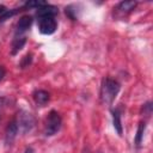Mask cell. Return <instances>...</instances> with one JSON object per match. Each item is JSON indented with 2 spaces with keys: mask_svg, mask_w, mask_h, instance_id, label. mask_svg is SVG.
<instances>
[{
  "mask_svg": "<svg viewBox=\"0 0 153 153\" xmlns=\"http://www.w3.org/2000/svg\"><path fill=\"white\" fill-rule=\"evenodd\" d=\"M31 24H32V17H30V16H23L19 20H18V23H17V27H16V33L18 35H20V33H23V32H25L30 26H31Z\"/></svg>",
  "mask_w": 153,
  "mask_h": 153,
  "instance_id": "7",
  "label": "cell"
},
{
  "mask_svg": "<svg viewBox=\"0 0 153 153\" xmlns=\"http://www.w3.org/2000/svg\"><path fill=\"white\" fill-rule=\"evenodd\" d=\"M16 121H17V124H18V129H20L22 133L30 131L33 128V126H35V118H33V116L30 112L24 111V110L19 111L18 120H16Z\"/></svg>",
  "mask_w": 153,
  "mask_h": 153,
  "instance_id": "3",
  "label": "cell"
},
{
  "mask_svg": "<svg viewBox=\"0 0 153 153\" xmlns=\"http://www.w3.org/2000/svg\"><path fill=\"white\" fill-rule=\"evenodd\" d=\"M31 61H32V55H31V54H27V55H25V56L23 57L22 62H20V67H22V68H25V67H27V66L31 63Z\"/></svg>",
  "mask_w": 153,
  "mask_h": 153,
  "instance_id": "14",
  "label": "cell"
},
{
  "mask_svg": "<svg viewBox=\"0 0 153 153\" xmlns=\"http://www.w3.org/2000/svg\"><path fill=\"white\" fill-rule=\"evenodd\" d=\"M18 124H17V121L13 120L12 122L8 123L7 128H6V131H5V142L7 145H11L14 139L17 137V134H18Z\"/></svg>",
  "mask_w": 153,
  "mask_h": 153,
  "instance_id": "5",
  "label": "cell"
},
{
  "mask_svg": "<svg viewBox=\"0 0 153 153\" xmlns=\"http://www.w3.org/2000/svg\"><path fill=\"white\" fill-rule=\"evenodd\" d=\"M32 97H33V100L36 102V104H38V105H45L50 98L49 93L44 90H36L32 93Z\"/></svg>",
  "mask_w": 153,
  "mask_h": 153,
  "instance_id": "8",
  "label": "cell"
},
{
  "mask_svg": "<svg viewBox=\"0 0 153 153\" xmlns=\"http://www.w3.org/2000/svg\"><path fill=\"white\" fill-rule=\"evenodd\" d=\"M59 10L55 7V6H51V5H43L41 7L37 8V12H36V16L39 18H44V17H54L55 14H57Z\"/></svg>",
  "mask_w": 153,
  "mask_h": 153,
  "instance_id": "6",
  "label": "cell"
},
{
  "mask_svg": "<svg viewBox=\"0 0 153 153\" xmlns=\"http://www.w3.org/2000/svg\"><path fill=\"white\" fill-rule=\"evenodd\" d=\"M62 124V120L61 116L59 115L57 111L51 110L45 120V126H44V135L45 136H51L54 134H56Z\"/></svg>",
  "mask_w": 153,
  "mask_h": 153,
  "instance_id": "2",
  "label": "cell"
},
{
  "mask_svg": "<svg viewBox=\"0 0 153 153\" xmlns=\"http://www.w3.org/2000/svg\"><path fill=\"white\" fill-rule=\"evenodd\" d=\"M112 123H114V127L117 134L121 136L122 135V122H121V112L118 109L112 110Z\"/></svg>",
  "mask_w": 153,
  "mask_h": 153,
  "instance_id": "9",
  "label": "cell"
},
{
  "mask_svg": "<svg viewBox=\"0 0 153 153\" xmlns=\"http://www.w3.org/2000/svg\"><path fill=\"white\" fill-rule=\"evenodd\" d=\"M43 5H45V2L44 1H27L26 4H25V7L26 8H31V7H36V8H38V7H41V6H43Z\"/></svg>",
  "mask_w": 153,
  "mask_h": 153,
  "instance_id": "13",
  "label": "cell"
},
{
  "mask_svg": "<svg viewBox=\"0 0 153 153\" xmlns=\"http://www.w3.org/2000/svg\"><path fill=\"white\" fill-rule=\"evenodd\" d=\"M17 13V10H13V11H6L4 14H1L0 16V22H5L6 19H8V18H11L12 16H14Z\"/></svg>",
  "mask_w": 153,
  "mask_h": 153,
  "instance_id": "15",
  "label": "cell"
},
{
  "mask_svg": "<svg viewBox=\"0 0 153 153\" xmlns=\"http://www.w3.org/2000/svg\"><path fill=\"white\" fill-rule=\"evenodd\" d=\"M145 128H146V123H145V122H140V123H139V127H137L136 136H135V143H136V146H140V143H141V141H142Z\"/></svg>",
  "mask_w": 153,
  "mask_h": 153,
  "instance_id": "12",
  "label": "cell"
},
{
  "mask_svg": "<svg viewBox=\"0 0 153 153\" xmlns=\"http://www.w3.org/2000/svg\"><path fill=\"white\" fill-rule=\"evenodd\" d=\"M25 42H26V39L24 38V37H20V38H16L14 41H13V44H12V54L13 55H16L23 47H24V44H25Z\"/></svg>",
  "mask_w": 153,
  "mask_h": 153,
  "instance_id": "11",
  "label": "cell"
},
{
  "mask_svg": "<svg viewBox=\"0 0 153 153\" xmlns=\"http://www.w3.org/2000/svg\"><path fill=\"white\" fill-rule=\"evenodd\" d=\"M6 11H7V8L4 5H0V14H4Z\"/></svg>",
  "mask_w": 153,
  "mask_h": 153,
  "instance_id": "18",
  "label": "cell"
},
{
  "mask_svg": "<svg viewBox=\"0 0 153 153\" xmlns=\"http://www.w3.org/2000/svg\"><path fill=\"white\" fill-rule=\"evenodd\" d=\"M5 73H6L5 68H4L2 66H0V81H1V80H2V78L5 76Z\"/></svg>",
  "mask_w": 153,
  "mask_h": 153,
  "instance_id": "17",
  "label": "cell"
},
{
  "mask_svg": "<svg viewBox=\"0 0 153 153\" xmlns=\"http://www.w3.org/2000/svg\"><path fill=\"white\" fill-rule=\"evenodd\" d=\"M135 7H136V1H122L118 4L116 10H118L122 13H128V12L133 11Z\"/></svg>",
  "mask_w": 153,
  "mask_h": 153,
  "instance_id": "10",
  "label": "cell"
},
{
  "mask_svg": "<svg viewBox=\"0 0 153 153\" xmlns=\"http://www.w3.org/2000/svg\"><path fill=\"white\" fill-rule=\"evenodd\" d=\"M56 27H57V24L54 17H44L38 19V29H39V32L43 35L54 33Z\"/></svg>",
  "mask_w": 153,
  "mask_h": 153,
  "instance_id": "4",
  "label": "cell"
},
{
  "mask_svg": "<svg viewBox=\"0 0 153 153\" xmlns=\"http://www.w3.org/2000/svg\"><path fill=\"white\" fill-rule=\"evenodd\" d=\"M25 153H33V149H32L31 147H27V148L25 149Z\"/></svg>",
  "mask_w": 153,
  "mask_h": 153,
  "instance_id": "19",
  "label": "cell"
},
{
  "mask_svg": "<svg viewBox=\"0 0 153 153\" xmlns=\"http://www.w3.org/2000/svg\"><path fill=\"white\" fill-rule=\"evenodd\" d=\"M143 112L148 116V115H151V112H152V103L151 102H148V103H146L145 105H143Z\"/></svg>",
  "mask_w": 153,
  "mask_h": 153,
  "instance_id": "16",
  "label": "cell"
},
{
  "mask_svg": "<svg viewBox=\"0 0 153 153\" xmlns=\"http://www.w3.org/2000/svg\"><path fill=\"white\" fill-rule=\"evenodd\" d=\"M2 105H4V99L0 98V114H1V108H2ZM0 116H1V115H0Z\"/></svg>",
  "mask_w": 153,
  "mask_h": 153,
  "instance_id": "20",
  "label": "cell"
},
{
  "mask_svg": "<svg viewBox=\"0 0 153 153\" xmlns=\"http://www.w3.org/2000/svg\"><path fill=\"white\" fill-rule=\"evenodd\" d=\"M120 84L111 79V78H105L103 80V84H102V87H100V99L103 103L105 104H111L116 96L120 92Z\"/></svg>",
  "mask_w": 153,
  "mask_h": 153,
  "instance_id": "1",
  "label": "cell"
}]
</instances>
